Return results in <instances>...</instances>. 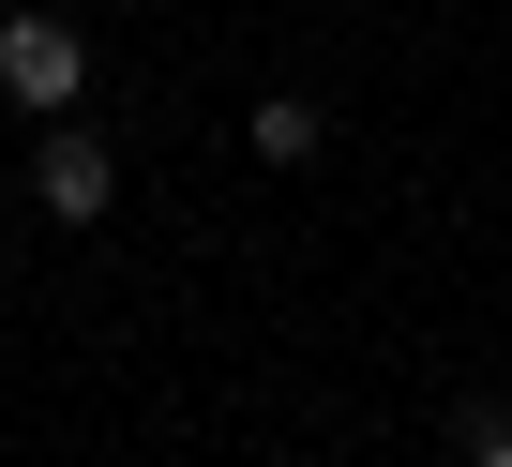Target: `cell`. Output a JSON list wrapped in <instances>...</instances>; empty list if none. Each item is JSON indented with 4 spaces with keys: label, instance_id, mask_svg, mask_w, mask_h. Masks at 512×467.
I'll return each instance as SVG.
<instances>
[{
    "label": "cell",
    "instance_id": "1",
    "mask_svg": "<svg viewBox=\"0 0 512 467\" xmlns=\"http://www.w3.org/2000/svg\"><path fill=\"white\" fill-rule=\"evenodd\" d=\"M0 91H16L31 121H76V91H91V31L46 16V0H16V16H0Z\"/></svg>",
    "mask_w": 512,
    "mask_h": 467
},
{
    "label": "cell",
    "instance_id": "2",
    "mask_svg": "<svg viewBox=\"0 0 512 467\" xmlns=\"http://www.w3.org/2000/svg\"><path fill=\"white\" fill-rule=\"evenodd\" d=\"M31 196H46L61 226H106V196H121V151H106L91 121H46V136H31Z\"/></svg>",
    "mask_w": 512,
    "mask_h": 467
},
{
    "label": "cell",
    "instance_id": "3",
    "mask_svg": "<svg viewBox=\"0 0 512 467\" xmlns=\"http://www.w3.org/2000/svg\"><path fill=\"white\" fill-rule=\"evenodd\" d=\"M317 136H332V121H317L302 91H256V106H241V151H256V166H317Z\"/></svg>",
    "mask_w": 512,
    "mask_h": 467
},
{
    "label": "cell",
    "instance_id": "4",
    "mask_svg": "<svg viewBox=\"0 0 512 467\" xmlns=\"http://www.w3.org/2000/svg\"><path fill=\"white\" fill-rule=\"evenodd\" d=\"M467 467H512V437H497V452H467Z\"/></svg>",
    "mask_w": 512,
    "mask_h": 467
}]
</instances>
